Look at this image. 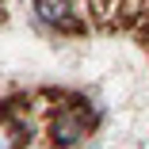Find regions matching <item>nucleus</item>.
I'll return each mask as SVG.
<instances>
[{
  "instance_id": "2",
  "label": "nucleus",
  "mask_w": 149,
  "mask_h": 149,
  "mask_svg": "<svg viewBox=\"0 0 149 149\" xmlns=\"http://www.w3.org/2000/svg\"><path fill=\"white\" fill-rule=\"evenodd\" d=\"M35 12H38L46 23H65V19H69V0H38Z\"/></svg>"
},
{
  "instance_id": "3",
  "label": "nucleus",
  "mask_w": 149,
  "mask_h": 149,
  "mask_svg": "<svg viewBox=\"0 0 149 149\" xmlns=\"http://www.w3.org/2000/svg\"><path fill=\"white\" fill-rule=\"evenodd\" d=\"M19 145V130L12 123H0V149H15Z\"/></svg>"
},
{
  "instance_id": "1",
  "label": "nucleus",
  "mask_w": 149,
  "mask_h": 149,
  "mask_svg": "<svg viewBox=\"0 0 149 149\" xmlns=\"http://www.w3.org/2000/svg\"><path fill=\"white\" fill-rule=\"evenodd\" d=\"M84 134V118H77V115H57V123H54V138L57 141H77Z\"/></svg>"
}]
</instances>
